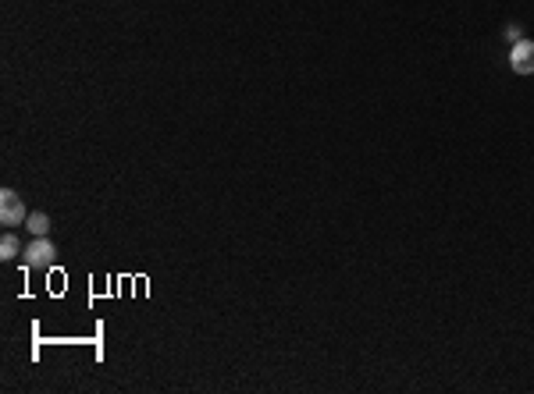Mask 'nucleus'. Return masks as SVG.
Instances as JSON below:
<instances>
[{
  "label": "nucleus",
  "mask_w": 534,
  "mask_h": 394,
  "mask_svg": "<svg viewBox=\"0 0 534 394\" xmlns=\"http://www.w3.org/2000/svg\"><path fill=\"white\" fill-rule=\"evenodd\" d=\"M22 220H29L22 196L15 188H4V192H0V224H4V227H18Z\"/></svg>",
  "instance_id": "1"
},
{
  "label": "nucleus",
  "mask_w": 534,
  "mask_h": 394,
  "mask_svg": "<svg viewBox=\"0 0 534 394\" xmlns=\"http://www.w3.org/2000/svg\"><path fill=\"white\" fill-rule=\"evenodd\" d=\"M26 266H36V270H50V263H54V256H58V249H54V242L50 238H33L29 245H26Z\"/></svg>",
  "instance_id": "2"
},
{
  "label": "nucleus",
  "mask_w": 534,
  "mask_h": 394,
  "mask_svg": "<svg viewBox=\"0 0 534 394\" xmlns=\"http://www.w3.org/2000/svg\"><path fill=\"white\" fill-rule=\"evenodd\" d=\"M509 68L516 75H534V40H520L509 50Z\"/></svg>",
  "instance_id": "3"
},
{
  "label": "nucleus",
  "mask_w": 534,
  "mask_h": 394,
  "mask_svg": "<svg viewBox=\"0 0 534 394\" xmlns=\"http://www.w3.org/2000/svg\"><path fill=\"white\" fill-rule=\"evenodd\" d=\"M26 227L33 231V238H47V235H50V217H47V213H29Z\"/></svg>",
  "instance_id": "4"
},
{
  "label": "nucleus",
  "mask_w": 534,
  "mask_h": 394,
  "mask_svg": "<svg viewBox=\"0 0 534 394\" xmlns=\"http://www.w3.org/2000/svg\"><path fill=\"white\" fill-rule=\"evenodd\" d=\"M18 252H22V245H18V238H15V235L8 231L4 238H0V259H4V263H11V259H15Z\"/></svg>",
  "instance_id": "5"
},
{
  "label": "nucleus",
  "mask_w": 534,
  "mask_h": 394,
  "mask_svg": "<svg viewBox=\"0 0 534 394\" xmlns=\"http://www.w3.org/2000/svg\"><path fill=\"white\" fill-rule=\"evenodd\" d=\"M523 40V29L520 26H506V43H520Z\"/></svg>",
  "instance_id": "6"
}]
</instances>
